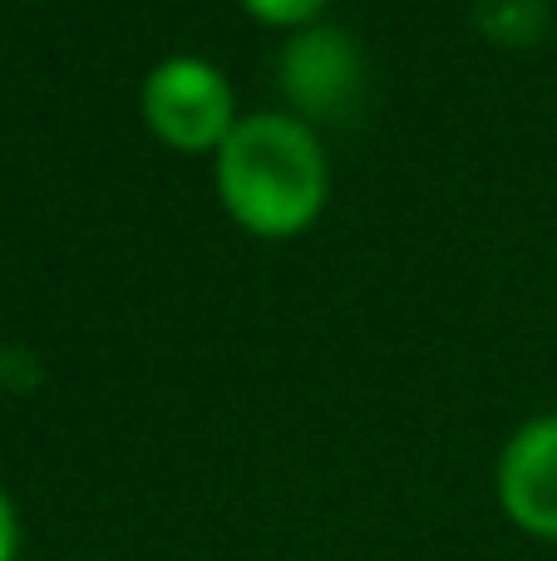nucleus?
<instances>
[{"label": "nucleus", "instance_id": "1", "mask_svg": "<svg viewBox=\"0 0 557 561\" xmlns=\"http://www.w3.org/2000/svg\"><path fill=\"white\" fill-rule=\"evenodd\" d=\"M223 207L257 237H296L326 207V158L311 128L286 114H252L217 148Z\"/></svg>", "mask_w": 557, "mask_h": 561}, {"label": "nucleus", "instance_id": "2", "mask_svg": "<svg viewBox=\"0 0 557 561\" xmlns=\"http://www.w3.org/2000/svg\"><path fill=\"white\" fill-rule=\"evenodd\" d=\"M144 118L168 148H223L237 128L232 89L207 59H163L144 84Z\"/></svg>", "mask_w": 557, "mask_h": 561}, {"label": "nucleus", "instance_id": "3", "mask_svg": "<svg viewBox=\"0 0 557 561\" xmlns=\"http://www.w3.org/2000/svg\"><path fill=\"white\" fill-rule=\"evenodd\" d=\"M499 503L523 533L557 542V414L533 419L499 458Z\"/></svg>", "mask_w": 557, "mask_h": 561}, {"label": "nucleus", "instance_id": "4", "mask_svg": "<svg viewBox=\"0 0 557 561\" xmlns=\"http://www.w3.org/2000/svg\"><path fill=\"white\" fill-rule=\"evenodd\" d=\"M286 89L306 108H331L355 89V49L331 30L302 35L286 49Z\"/></svg>", "mask_w": 557, "mask_h": 561}, {"label": "nucleus", "instance_id": "5", "mask_svg": "<svg viewBox=\"0 0 557 561\" xmlns=\"http://www.w3.org/2000/svg\"><path fill=\"white\" fill-rule=\"evenodd\" d=\"M242 5L252 10L257 20H266V25H306L326 0H242Z\"/></svg>", "mask_w": 557, "mask_h": 561}, {"label": "nucleus", "instance_id": "6", "mask_svg": "<svg viewBox=\"0 0 557 561\" xmlns=\"http://www.w3.org/2000/svg\"><path fill=\"white\" fill-rule=\"evenodd\" d=\"M15 547H20V523H15L10 497L0 493V561H15Z\"/></svg>", "mask_w": 557, "mask_h": 561}]
</instances>
